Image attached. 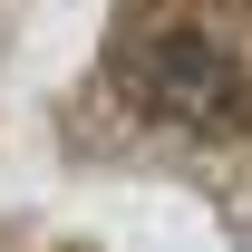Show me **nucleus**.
Returning a JSON list of instances; mask_svg holds the SVG:
<instances>
[{"instance_id":"1","label":"nucleus","mask_w":252,"mask_h":252,"mask_svg":"<svg viewBox=\"0 0 252 252\" xmlns=\"http://www.w3.org/2000/svg\"><path fill=\"white\" fill-rule=\"evenodd\" d=\"M117 88L146 107L175 136H243L252 126V68L233 39L194 30V20H165V30L126 39L117 49Z\"/></svg>"}]
</instances>
